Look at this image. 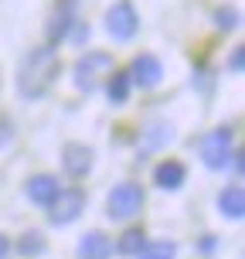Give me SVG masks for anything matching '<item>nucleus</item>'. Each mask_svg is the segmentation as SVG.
Returning <instances> with one entry per match:
<instances>
[{
    "mask_svg": "<svg viewBox=\"0 0 245 259\" xmlns=\"http://www.w3.org/2000/svg\"><path fill=\"white\" fill-rule=\"evenodd\" d=\"M82 211H85V194L78 188H62L58 198L48 205V222L52 225H72Z\"/></svg>",
    "mask_w": 245,
    "mask_h": 259,
    "instance_id": "nucleus-6",
    "label": "nucleus"
},
{
    "mask_svg": "<svg viewBox=\"0 0 245 259\" xmlns=\"http://www.w3.org/2000/svg\"><path fill=\"white\" fill-rule=\"evenodd\" d=\"M232 154L235 150H232V130L228 126H218V130H211V133L201 137V160H205L211 170L228 167Z\"/></svg>",
    "mask_w": 245,
    "mask_h": 259,
    "instance_id": "nucleus-5",
    "label": "nucleus"
},
{
    "mask_svg": "<svg viewBox=\"0 0 245 259\" xmlns=\"http://www.w3.org/2000/svg\"><path fill=\"white\" fill-rule=\"evenodd\" d=\"M242 58H245V52H242V48H235V52H232V72H242Z\"/></svg>",
    "mask_w": 245,
    "mask_h": 259,
    "instance_id": "nucleus-19",
    "label": "nucleus"
},
{
    "mask_svg": "<svg viewBox=\"0 0 245 259\" xmlns=\"http://www.w3.org/2000/svg\"><path fill=\"white\" fill-rule=\"evenodd\" d=\"M218 211L225 215V219H242L245 215V191L242 184H225L218 191Z\"/></svg>",
    "mask_w": 245,
    "mask_h": 259,
    "instance_id": "nucleus-11",
    "label": "nucleus"
},
{
    "mask_svg": "<svg viewBox=\"0 0 245 259\" xmlns=\"http://www.w3.org/2000/svg\"><path fill=\"white\" fill-rule=\"evenodd\" d=\"M62 167L72 174V178H85L92 167V150L85 143H65L62 150Z\"/></svg>",
    "mask_w": 245,
    "mask_h": 259,
    "instance_id": "nucleus-8",
    "label": "nucleus"
},
{
    "mask_svg": "<svg viewBox=\"0 0 245 259\" xmlns=\"http://www.w3.org/2000/svg\"><path fill=\"white\" fill-rule=\"evenodd\" d=\"M78 256L82 259H109L113 256V239L106 232H89L78 242Z\"/></svg>",
    "mask_w": 245,
    "mask_h": 259,
    "instance_id": "nucleus-12",
    "label": "nucleus"
},
{
    "mask_svg": "<svg viewBox=\"0 0 245 259\" xmlns=\"http://www.w3.org/2000/svg\"><path fill=\"white\" fill-rule=\"evenodd\" d=\"M129 89H133V82H129L126 72H109V82H106V96H109V103L113 106H123L129 99Z\"/></svg>",
    "mask_w": 245,
    "mask_h": 259,
    "instance_id": "nucleus-13",
    "label": "nucleus"
},
{
    "mask_svg": "<svg viewBox=\"0 0 245 259\" xmlns=\"http://www.w3.org/2000/svg\"><path fill=\"white\" fill-rule=\"evenodd\" d=\"M7 249H11V242H7V239H4V235H0V259L7 256Z\"/></svg>",
    "mask_w": 245,
    "mask_h": 259,
    "instance_id": "nucleus-21",
    "label": "nucleus"
},
{
    "mask_svg": "<svg viewBox=\"0 0 245 259\" xmlns=\"http://www.w3.org/2000/svg\"><path fill=\"white\" fill-rule=\"evenodd\" d=\"M109 72H113V58L106 52H89L75 62V85L82 92H92L99 89L103 75H109Z\"/></svg>",
    "mask_w": 245,
    "mask_h": 259,
    "instance_id": "nucleus-4",
    "label": "nucleus"
},
{
    "mask_svg": "<svg viewBox=\"0 0 245 259\" xmlns=\"http://www.w3.org/2000/svg\"><path fill=\"white\" fill-rule=\"evenodd\" d=\"M21 252H24V256H41V252H44V235L27 232L24 239H21Z\"/></svg>",
    "mask_w": 245,
    "mask_h": 259,
    "instance_id": "nucleus-17",
    "label": "nucleus"
},
{
    "mask_svg": "<svg viewBox=\"0 0 245 259\" xmlns=\"http://www.w3.org/2000/svg\"><path fill=\"white\" fill-rule=\"evenodd\" d=\"M184 181H187V167L181 160H160L154 170V184L164 188V191H181Z\"/></svg>",
    "mask_w": 245,
    "mask_h": 259,
    "instance_id": "nucleus-10",
    "label": "nucleus"
},
{
    "mask_svg": "<svg viewBox=\"0 0 245 259\" xmlns=\"http://www.w3.org/2000/svg\"><path fill=\"white\" fill-rule=\"evenodd\" d=\"M143 246H146V232H143V229H126L113 249H116L119 256H140Z\"/></svg>",
    "mask_w": 245,
    "mask_h": 259,
    "instance_id": "nucleus-15",
    "label": "nucleus"
},
{
    "mask_svg": "<svg viewBox=\"0 0 245 259\" xmlns=\"http://www.w3.org/2000/svg\"><path fill=\"white\" fill-rule=\"evenodd\" d=\"M72 7H75V0H65L62 7L55 11L52 24H48V38H52V41H58V38L68 34V27H72Z\"/></svg>",
    "mask_w": 245,
    "mask_h": 259,
    "instance_id": "nucleus-14",
    "label": "nucleus"
},
{
    "mask_svg": "<svg viewBox=\"0 0 245 259\" xmlns=\"http://www.w3.org/2000/svg\"><path fill=\"white\" fill-rule=\"evenodd\" d=\"M126 75H129V82L140 85V89H157L160 78H164V65H160L157 55H136Z\"/></svg>",
    "mask_w": 245,
    "mask_h": 259,
    "instance_id": "nucleus-7",
    "label": "nucleus"
},
{
    "mask_svg": "<svg viewBox=\"0 0 245 259\" xmlns=\"http://www.w3.org/2000/svg\"><path fill=\"white\" fill-rule=\"evenodd\" d=\"M215 246H218V242H215V235H205V242H201V249H205V252H211Z\"/></svg>",
    "mask_w": 245,
    "mask_h": 259,
    "instance_id": "nucleus-20",
    "label": "nucleus"
},
{
    "mask_svg": "<svg viewBox=\"0 0 245 259\" xmlns=\"http://www.w3.org/2000/svg\"><path fill=\"white\" fill-rule=\"evenodd\" d=\"M235 24H238V14L235 11H218V27L221 31H232Z\"/></svg>",
    "mask_w": 245,
    "mask_h": 259,
    "instance_id": "nucleus-18",
    "label": "nucleus"
},
{
    "mask_svg": "<svg viewBox=\"0 0 245 259\" xmlns=\"http://www.w3.org/2000/svg\"><path fill=\"white\" fill-rule=\"evenodd\" d=\"M174 256H177V246L167 239H157V242H146L136 259H174Z\"/></svg>",
    "mask_w": 245,
    "mask_h": 259,
    "instance_id": "nucleus-16",
    "label": "nucleus"
},
{
    "mask_svg": "<svg viewBox=\"0 0 245 259\" xmlns=\"http://www.w3.org/2000/svg\"><path fill=\"white\" fill-rule=\"evenodd\" d=\"M143 205H146L143 188L136 181H123L109 191V198H106V215L113 222H129L143 211Z\"/></svg>",
    "mask_w": 245,
    "mask_h": 259,
    "instance_id": "nucleus-2",
    "label": "nucleus"
},
{
    "mask_svg": "<svg viewBox=\"0 0 245 259\" xmlns=\"http://www.w3.org/2000/svg\"><path fill=\"white\" fill-rule=\"evenodd\" d=\"M58 191H62V184H58V178L55 174H34L31 181H27V198L34 201V205L48 208L58 198Z\"/></svg>",
    "mask_w": 245,
    "mask_h": 259,
    "instance_id": "nucleus-9",
    "label": "nucleus"
},
{
    "mask_svg": "<svg viewBox=\"0 0 245 259\" xmlns=\"http://www.w3.org/2000/svg\"><path fill=\"white\" fill-rule=\"evenodd\" d=\"M58 72H62L58 52H55L52 45H38V48H31L24 55V62L17 68V92L24 99H41L55 85Z\"/></svg>",
    "mask_w": 245,
    "mask_h": 259,
    "instance_id": "nucleus-1",
    "label": "nucleus"
},
{
    "mask_svg": "<svg viewBox=\"0 0 245 259\" xmlns=\"http://www.w3.org/2000/svg\"><path fill=\"white\" fill-rule=\"evenodd\" d=\"M106 31H109V38L119 41V45L133 41V38H136V31H140L136 7H133L129 0H116V4L106 11Z\"/></svg>",
    "mask_w": 245,
    "mask_h": 259,
    "instance_id": "nucleus-3",
    "label": "nucleus"
}]
</instances>
